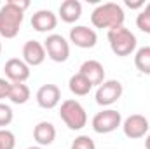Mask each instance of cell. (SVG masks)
<instances>
[{"label": "cell", "instance_id": "cell-25", "mask_svg": "<svg viewBox=\"0 0 150 149\" xmlns=\"http://www.w3.org/2000/svg\"><path fill=\"white\" fill-rule=\"evenodd\" d=\"M126 5H127L129 9H140V7H145V2H143V0H136V2L126 0Z\"/></svg>", "mask_w": 150, "mask_h": 149}, {"label": "cell", "instance_id": "cell-30", "mask_svg": "<svg viewBox=\"0 0 150 149\" xmlns=\"http://www.w3.org/2000/svg\"><path fill=\"white\" fill-rule=\"evenodd\" d=\"M0 7H2V4H0Z\"/></svg>", "mask_w": 150, "mask_h": 149}, {"label": "cell", "instance_id": "cell-29", "mask_svg": "<svg viewBox=\"0 0 150 149\" xmlns=\"http://www.w3.org/2000/svg\"><path fill=\"white\" fill-rule=\"evenodd\" d=\"M0 149H4V148H2V144H0Z\"/></svg>", "mask_w": 150, "mask_h": 149}, {"label": "cell", "instance_id": "cell-8", "mask_svg": "<svg viewBox=\"0 0 150 149\" xmlns=\"http://www.w3.org/2000/svg\"><path fill=\"white\" fill-rule=\"evenodd\" d=\"M122 130L127 139H142L149 132V119L142 114H131L124 119Z\"/></svg>", "mask_w": 150, "mask_h": 149}, {"label": "cell", "instance_id": "cell-23", "mask_svg": "<svg viewBox=\"0 0 150 149\" xmlns=\"http://www.w3.org/2000/svg\"><path fill=\"white\" fill-rule=\"evenodd\" d=\"M12 119H14L12 109H11L9 105H5V104H0V130H2L4 126H9V125L12 123Z\"/></svg>", "mask_w": 150, "mask_h": 149}, {"label": "cell", "instance_id": "cell-6", "mask_svg": "<svg viewBox=\"0 0 150 149\" xmlns=\"http://www.w3.org/2000/svg\"><path fill=\"white\" fill-rule=\"evenodd\" d=\"M93 130L96 133H112L122 125V116L119 111L107 109V111L98 112L93 117Z\"/></svg>", "mask_w": 150, "mask_h": 149}, {"label": "cell", "instance_id": "cell-24", "mask_svg": "<svg viewBox=\"0 0 150 149\" xmlns=\"http://www.w3.org/2000/svg\"><path fill=\"white\" fill-rule=\"evenodd\" d=\"M9 91H11V82L7 79L0 77V100L2 98H9Z\"/></svg>", "mask_w": 150, "mask_h": 149}, {"label": "cell", "instance_id": "cell-11", "mask_svg": "<svg viewBox=\"0 0 150 149\" xmlns=\"http://www.w3.org/2000/svg\"><path fill=\"white\" fill-rule=\"evenodd\" d=\"M45 47L38 40H28L23 46V62L28 67H38L45 60Z\"/></svg>", "mask_w": 150, "mask_h": 149}, {"label": "cell", "instance_id": "cell-17", "mask_svg": "<svg viewBox=\"0 0 150 149\" xmlns=\"http://www.w3.org/2000/svg\"><path fill=\"white\" fill-rule=\"evenodd\" d=\"M9 100L16 105H23L30 100V88L25 82H11Z\"/></svg>", "mask_w": 150, "mask_h": 149}, {"label": "cell", "instance_id": "cell-10", "mask_svg": "<svg viewBox=\"0 0 150 149\" xmlns=\"http://www.w3.org/2000/svg\"><path fill=\"white\" fill-rule=\"evenodd\" d=\"M4 72L11 82H25L30 77V67L21 58H11L4 65Z\"/></svg>", "mask_w": 150, "mask_h": 149}, {"label": "cell", "instance_id": "cell-5", "mask_svg": "<svg viewBox=\"0 0 150 149\" xmlns=\"http://www.w3.org/2000/svg\"><path fill=\"white\" fill-rule=\"evenodd\" d=\"M44 47H45L47 56L52 62H56V63H63L70 56V44L67 42V39L63 35H59V34L47 35V39L44 40Z\"/></svg>", "mask_w": 150, "mask_h": 149}, {"label": "cell", "instance_id": "cell-16", "mask_svg": "<svg viewBox=\"0 0 150 149\" xmlns=\"http://www.w3.org/2000/svg\"><path fill=\"white\" fill-rule=\"evenodd\" d=\"M82 16V4L79 0H65L59 5V18L65 23H75Z\"/></svg>", "mask_w": 150, "mask_h": 149}, {"label": "cell", "instance_id": "cell-27", "mask_svg": "<svg viewBox=\"0 0 150 149\" xmlns=\"http://www.w3.org/2000/svg\"><path fill=\"white\" fill-rule=\"evenodd\" d=\"M26 149H42L40 146H30V148H26Z\"/></svg>", "mask_w": 150, "mask_h": 149}, {"label": "cell", "instance_id": "cell-14", "mask_svg": "<svg viewBox=\"0 0 150 149\" xmlns=\"http://www.w3.org/2000/svg\"><path fill=\"white\" fill-rule=\"evenodd\" d=\"M79 74H82L89 82L91 86H100L105 81V69L98 60H87L80 65Z\"/></svg>", "mask_w": 150, "mask_h": 149}, {"label": "cell", "instance_id": "cell-19", "mask_svg": "<svg viewBox=\"0 0 150 149\" xmlns=\"http://www.w3.org/2000/svg\"><path fill=\"white\" fill-rule=\"evenodd\" d=\"M134 65L142 74L150 75V46L140 47L134 54Z\"/></svg>", "mask_w": 150, "mask_h": 149}, {"label": "cell", "instance_id": "cell-20", "mask_svg": "<svg viewBox=\"0 0 150 149\" xmlns=\"http://www.w3.org/2000/svg\"><path fill=\"white\" fill-rule=\"evenodd\" d=\"M136 27L145 32V34H150V2L145 5V9L136 16Z\"/></svg>", "mask_w": 150, "mask_h": 149}, {"label": "cell", "instance_id": "cell-12", "mask_svg": "<svg viewBox=\"0 0 150 149\" xmlns=\"http://www.w3.org/2000/svg\"><path fill=\"white\" fill-rule=\"evenodd\" d=\"M61 100V91L56 84H44L37 91V104L42 109H54Z\"/></svg>", "mask_w": 150, "mask_h": 149}, {"label": "cell", "instance_id": "cell-7", "mask_svg": "<svg viewBox=\"0 0 150 149\" xmlns=\"http://www.w3.org/2000/svg\"><path fill=\"white\" fill-rule=\"evenodd\" d=\"M122 84L115 79L103 81L96 90V104L98 105H112L122 97Z\"/></svg>", "mask_w": 150, "mask_h": 149}, {"label": "cell", "instance_id": "cell-18", "mask_svg": "<svg viewBox=\"0 0 150 149\" xmlns=\"http://www.w3.org/2000/svg\"><path fill=\"white\" fill-rule=\"evenodd\" d=\"M68 88H70V91H72L74 95H77V97H84V95H87V93L93 90L91 82H89L82 74L72 75L70 81H68Z\"/></svg>", "mask_w": 150, "mask_h": 149}, {"label": "cell", "instance_id": "cell-1", "mask_svg": "<svg viewBox=\"0 0 150 149\" xmlns=\"http://www.w3.org/2000/svg\"><path fill=\"white\" fill-rule=\"evenodd\" d=\"M124 19H126L124 9L115 2H107L98 5L91 14V23L96 28H108V30L119 28L124 27Z\"/></svg>", "mask_w": 150, "mask_h": 149}, {"label": "cell", "instance_id": "cell-2", "mask_svg": "<svg viewBox=\"0 0 150 149\" xmlns=\"http://www.w3.org/2000/svg\"><path fill=\"white\" fill-rule=\"evenodd\" d=\"M23 18L25 11L16 7L11 0H7L0 7V35L4 39H14L19 34Z\"/></svg>", "mask_w": 150, "mask_h": 149}, {"label": "cell", "instance_id": "cell-3", "mask_svg": "<svg viewBox=\"0 0 150 149\" xmlns=\"http://www.w3.org/2000/svg\"><path fill=\"white\" fill-rule=\"evenodd\" d=\"M108 42H110V49L117 56H129L136 49V35L126 27L108 30Z\"/></svg>", "mask_w": 150, "mask_h": 149}, {"label": "cell", "instance_id": "cell-26", "mask_svg": "<svg viewBox=\"0 0 150 149\" xmlns=\"http://www.w3.org/2000/svg\"><path fill=\"white\" fill-rule=\"evenodd\" d=\"M145 149H150V133L147 135V139H145Z\"/></svg>", "mask_w": 150, "mask_h": 149}, {"label": "cell", "instance_id": "cell-28", "mask_svg": "<svg viewBox=\"0 0 150 149\" xmlns=\"http://www.w3.org/2000/svg\"><path fill=\"white\" fill-rule=\"evenodd\" d=\"M0 54H2V42H0Z\"/></svg>", "mask_w": 150, "mask_h": 149}, {"label": "cell", "instance_id": "cell-4", "mask_svg": "<svg viewBox=\"0 0 150 149\" xmlns=\"http://www.w3.org/2000/svg\"><path fill=\"white\" fill-rule=\"evenodd\" d=\"M59 117L70 130H82L87 125V114L86 109L77 100H65L59 107Z\"/></svg>", "mask_w": 150, "mask_h": 149}, {"label": "cell", "instance_id": "cell-9", "mask_svg": "<svg viewBox=\"0 0 150 149\" xmlns=\"http://www.w3.org/2000/svg\"><path fill=\"white\" fill-rule=\"evenodd\" d=\"M70 42L75 44L77 47H82V49H91L96 46L98 42V35L93 28L89 27H84V25H79L74 27L70 30Z\"/></svg>", "mask_w": 150, "mask_h": 149}, {"label": "cell", "instance_id": "cell-22", "mask_svg": "<svg viewBox=\"0 0 150 149\" xmlns=\"http://www.w3.org/2000/svg\"><path fill=\"white\" fill-rule=\"evenodd\" d=\"M72 149H96V144L91 137L87 135H79L72 142Z\"/></svg>", "mask_w": 150, "mask_h": 149}, {"label": "cell", "instance_id": "cell-15", "mask_svg": "<svg viewBox=\"0 0 150 149\" xmlns=\"http://www.w3.org/2000/svg\"><path fill=\"white\" fill-rule=\"evenodd\" d=\"M33 139L40 148L44 146H51L56 139V128L52 123L49 121H40L38 125H35L33 128Z\"/></svg>", "mask_w": 150, "mask_h": 149}, {"label": "cell", "instance_id": "cell-13", "mask_svg": "<svg viewBox=\"0 0 150 149\" xmlns=\"http://www.w3.org/2000/svg\"><path fill=\"white\" fill-rule=\"evenodd\" d=\"M56 25H58V16L49 9H40L32 16V27L33 30H37L40 34H47L54 30Z\"/></svg>", "mask_w": 150, "mask_h": 149}, {"label": "cell", "instance_id": "cell-31", "mask_svg": "<svg viewBox=\"0 0 150 149\" xmlns=\"http://www.w3.org/2000/svg\"><path fill=\"white\" fill-rule=\"evenodd\" d=\"M70 149H72V148H70Z\"/></svg>", "mask_w": 150, "mask_h": 149}, {"label": "cell", "instance_id": "cell-21", "mask_svg": "<svg viewBox=\"0 0 150 149\" xmlns=\"http://www.w3.org/2000/svg\"><path fill=\"white\" fill-rule=\"evenodd\" d=\"M0 144L4 149H14L16 148V137L11 130H5L2 128L0 130Z\"/></svg>", "mask_w": 150, "mask_h": 149}]
</instances>
